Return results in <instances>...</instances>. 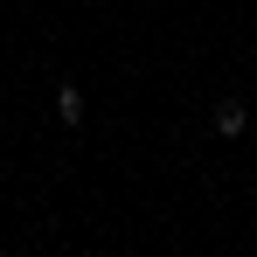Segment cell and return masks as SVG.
<instances>
[{
    "label": "cell",
    "mask_w": 257,
    "mask_h": 257,
    "mask_svg": "<svg viewBox=\"0 0 257 257\" xmlns=\"http://www.w3.org/2000/svg\"><path fill=\"white\" fill-rule=\"evenodd\" d=\"M215 132H222V139H243V132H250V111H243V97H222V104H215Z\"/></svg>",
    "instance_id": "obj_1"
},
{
    "label": "cell",
    "mask_w": 257,
    "mask_h": 257,
    "mask_svg": "<svg viewBox=\"0 0 257 257\" xmlns=\"http://www.w3.org/2000/svg\"><path fill=\"white\" fill-rule=\"evenodd\" d=\"M56 111H63L70 125H84V90H77V84H63V90H56Z\"/></svg>",
    "instance_id": "obj_2"
}]
</instances>
